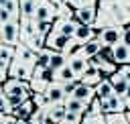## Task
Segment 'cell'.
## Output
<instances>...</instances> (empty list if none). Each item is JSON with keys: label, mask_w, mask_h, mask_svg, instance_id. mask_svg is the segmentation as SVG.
I'll use <instances>...</instances> for the list:
<instances>
[{"label": "cell", "mask_w": 130, "mask_h": 124, "mask_svg": "<svg viewBox=\"0 0 130 124\" xmlns=\"http://www.w3.org/2000/svg\"><path fill=\"white\" fill-rule=\"evenodd\" d=\"M108 124H130L126 112H118V114H106Z\"/></svg>", "instance_id": "cell-29"}, {"label": "cell", "mask_w": 130, "mask_h": 124, "mask_svg": "<svg viewBox=\"0 0 130 124\" xmlns=\"http://www.w3.org/2000/svg\"><path fill=\"white\" fill-rule=\"evenodd\" d=\"M73 37L77 39V43H79V47H81V45H85V43L98 39V28H95L93 24H79Z\"/></svg>", "instance_id": "cell-13"}, {"label": "cell", "mask_w": 130, "mask_h": 124, "mask_svg": "<svg viewBox=\"0 0 130 124\" xmlns=\"http://www.w3.org/2000/svg\"><path fill=\"white\" fill-rule=\"evenodd\" d=\"M0 6L6 8L12 14L14 20H20L22 18V14H20V0H0Z\"/></svg>", "instance_id": "cell-27"}, {"label": "cell", "mask_w": 130, "mask_h": 124, "mask_svg": "<svg viewBox=\"0 0 130 124\" xmlns=\"http://www.w3.org/2000/svg\"><path fill=\"white\" fill-rule=\"evenodd\" d=\"M8 20H14V18H12V14H10L6 8H2V6H0V24H4V22H8Z\"/></svg>", "instance_id": "cell-35"}, {"label": "cell", "mask_w": 130, "mask_h": 124, "mask_svg": "<svg viewBox=\"0 0 130 124\" xmlns=\"http://www.w3.org/2000/svg\"><path fill=\"white\" fill-rule=\"evenodd\" d=\"M16 59H20L22 63H26L30 67H37L39 65V53L35 49H30L28 45H24V43L16 45Z\"/></svg>", "instance_id": "cell-9"}, {"label": "cell", "mask_w": 130, "mask_h": 124, "mask_svg": "<svg viewBox=\"0 0 130 124\" xmlns=\"http://www.w3.org/2000/svg\"><path fill=\"white\" fill-rule=\"evenodd\" d=\"M69 4L73 8H81V6H87V4H95V0H69Z\"/></svg>", "instance_id": "cell-36"}, {"label": "cell", "mask_w": 130, "mask_h": 124, "mask_svg": "<svg viewBox=\"0 0 130 124\" xmlns=\"http://www.w3.org/2000/svg\"><path fill=\"white\" fill-rule=\"evenodd\" d=\"M53 81H59V83H69V81H79L77 73L69 67V65H63L59 69H53Z\"/></svg>", "instance_id": "cell-18"}, {"label": "cell", "mask_w": 130, "mask_h": 124, "mask_svg": "<svg viewBox=\"0 0 130 124\" xmlns=\"http://www.w3.org/2000/svg\"><path fill=\"white\" fill-rule=\"evenodd\" d=\"M81 120H83L81 114H77V112H69V110H67V114H65V118L61 120V124H81Z\"/></svg>", "instance_id": "cell-30"}, {"label": "cell", "mask_w": 130, "mask_h": 124, "mask_svg": "<svg viewBox=\"0 0 130 124\" xmlns=\"http://www.w3.org/2000/svg\"><path fill=\"white\" fill-rule=\"evenodd\" d=\"M114 63L118 65H128L130 63V47L124 43H118L114 47Z\"/></svg>", "instance_id": "cell-22"}, {"label": "cell", "mask_w": 130, "mask_h": 124, "mask_svg": "<svg viewBox=\"0 0 130 124\" xmlns=\"http://www.w3.org/2000/svg\"><path fill=\"white\" fill-rule=\"evenodd\" d=\"M14 57H16V47L0 43V69H8L10 71V65H12Z\"/></svg>", "instance_id": "cell-17"}, {"label": "cell", "mask_w": 130, "mask_h": 124, "mask_svg": "<svg viewBox=\"0 0 130 124\" xmlns=\"http://www.w3.org/2000/svg\"><path fill=\"white\" fill-rule=\"evenodd\" d=\"M63 87H65V94H67V98H69V96H73V91H75V87H77V81L63 83Z\"/></svg>", "instance_id": "cell-38"}, {"label": "cell", "mask_w": 130, "mask_h": 124, "mask_svg": "<svg viewBox=\"0 0 130 124\" xmlns=\"http://www.w3.org/2000/svg\"><path fill=\"white\" fill-rule=\"evenodd\" d=\"M95 89H98V96H100V98H104V100H106V98H110V96L114 94V85H112V81H110V77H108V75H106V77L95 85Z\"/></svg>", "instance_id": "cell-28"}, {"label": "cell", "mask_w": 130, "mask_h": 124, "mask_svg": "<svg viewBox=\"0 0 130 124\" xmlns=\"http://www.w3.org/2000/svg\"><path fill=\"white\" fill-rule=\"evenodd\" d=\"M102 47H104V45H102V43H100L98 39H93V41H89V43L81 45V47H79L77 51H79V53H81L83 57H87V59H93V57H95V55H98V53L102 51Z\"/></svg>", "instance_id": "cell-23"}, {"label": "cell", "mask_w": 130, "mask_h": 124, "mask_svg": "<svg viewBox=\"0 0 130 124\" xmlns=\"http://www.w3.org/2000/svg\"><path fill=\"white\" fill-rule=\"evenodd\" d=\"M89 63L93 65V67H98L104 75H112V73H116L118 69H120V65L118 63H114L112 59H108V57H104L102 53H98L93 59H89Z\"/></svg>", "instance_id": "cell-10"}, {"label": "cell", "mask_w": 130, "mask_h": 124, "mask_svg": "<svg viewBox=\"0 0 130 124\" xmlns=\"http://www.w3.org/2000/svg\"><path fill=\"white\" fill-rule=\"evenodd\" d=\"M73 18H75L79 24H93L95 18H98V4H87V6L75 8Z\"/></svg>", "instance_id": "cell-6"}, {"label": "cell", "mask_w": 130, "mask_h": 124, "mask_svg": "<svg viewBox=\"0 0 130 124\" xmlns=\"http://www.w3.org/2000/svg\"><path fill=\"white\" fill-rule=\"evenodd\" d=\"M126 110H130V100H126Z\"/></svg>", "instance_id": "cell-42"}, {"label": "cell", "mask_w": 130, "mask_h": 124, "mask_svg": "<svg viewBox=\"0 0 130 124\" xmlns=\"http://www.w3.org/2000/svg\"><path fill=\"white\" fill-rule=\"evenodd\" d=\"M65 106H67V110L69 112H77V114H85V112H89V104L87 102H83V100H77V98H73V96H69L67 100H65Z\"/></svg>", "instance_id": "cell-24"}, {"label": "cell", "mask_w": 130, "mask_h": 124, "mask_svg": "<svg viewBox=\"0 0 130 124\" xmlns=\"http://www.w3.org/2000/svg\"><path fill=\"white\" fill-rule=\"evenodd\" d=\"M98 96V89H95V85H89V83H83V81H77V87H75V91H73V98H77V100H83V102H91L93 98Z\"/></svg>", "instance_id": "cell-16"}, {"label": "cell", "mask_w": 130, "mask_h": 124, "mask_svg": "<svg viewBox=\"0 0 130 124\" xmlns=\"http://www.w3.org/2000/svg\"><path fill=\"white\" fill-rule=\"evenodd\" d=\"M77 26H79V22L75 20V18H57L55 22H53V30H57V33H61V35H65V37H73L75 35V30H77Z\"/></svg>", "instance_id": "cell-11"}, {"label": "cell", "mask_w": 130, "mask_h": 124, "mask_svg": "<svg viewBox=\"0 0 130 124\" xmlns=\"http://www.w3.org/2000/svg\"><path fill=\"white\" fill-rule=\"evenodd\" d=\"M39 2L41 0H20V14H22V18H35V12H37Z\"/></svg>", "instance_id": "cell-26"}, {"label": "cell", "mask_w": 130, "mask_h": 124, "mask_svg": "<svg viewBox=\"0 0 130 124\" xmlns=\"http://www.w3.org/2000/svg\"><path fill=\"white\" fill-rule=\"evenodd\" d=\"M0 124H18V118L14 114H2L0 116Z\"/></svg>", "instance_id": "cell-34"}, {"label": "cell", "mask_w": 130, "mask_h": 124, "mask_svg": "<svg viewBox=\"0 0 130 124\" xmlns=\"http://www.w3.org/2000/svg\"><path fill=\"white\" fill-rule=\"evenodd\" d=\"M106 75L98 69V67H93L91 63H89V67L81 73V77H79V81H83V83H89V85H98L102 79H104Z\"/></svg>", "instance_id": "cell-21"}, {"label": "cell", "mask_w": 130, "mask_h": 124, "mask_svg": "<svg viewBox=\"0 0 130 124\" xmlns=\"http://www.w3.org/2000/svg\"><path fill=\"white\" fill-rule=\"evenodd\" d=\"M59 16V4H55L53 0H41L35 12V20H49L55 22Z\"/></svg>", "instance_id": "cell-4"}, {"label": "cell", "mask_w": 130, "mask_h": 124, "mask_svg": "<svg viewBox=\"0 0 130 124\" xmlns=\"http://www.w3.org/2000/svg\"><path fill=\"white\" fill-rule=\"evenodd\" d=\"M118 112H126V100L118 94H112L110 98L104 100V114H118Z\"/></svg>", "instance_id": "cell-12"}, {"label": "cell", "mask_w": 130, "mask_h": 124, "mask_svg": "<svg viewBox=\"0 0 130 124\" xmlns=\"http://www.w3.org/2000/svg\"><path fill=\"white\" fill-rule=\"evenodd\" d=\"M122 43L130 47V24H128V26H126V30H124V37H122Z\"/></svg>", "instance_id": "cell-40"}, {"label": "cell", "mask_w": 130, "mask_h": 124, "mask_svg": "<svg viewBox=\"0 0 130 124\" xmlns=\"http://www.w3.org/2000/svg\"><path fill=\"white\" fill-rule=\"evenodd\" d=\"M120 73L128 79V83H130V63L128 65H120Z\"/></svg>", "instance_id": "cell-39"}, {"label": "cell", "mask_w": 130, "mask_h": 124, "mask_svg": "<svg viewBox=\"0 0 130 124\" xmlns=\"http://www.w3.org/2000/svg\"><path fill=\"white\" fill-rule=\"evenodd\" d=\"M67 59H69L67 53H63V51H53V53H51V59H49V63H47V67H49V69H59V67L67 65Z\"/></svg>", "instance_id": "cell-25"}, {"label": "cell", "mask_w": 130, "mask_h": 124, "mask_svg": "<svg viewBox=\"0 0 130 124\" xmlns=\"http://www.w3.org/2000/svg\"><path fill=\"white\" fill-rule=\"evenodd\" d=\"M69 41H71V37H65V35H61V33H57V30H51V33L47 35V39H45V47H49V49H53V51H63V53H67Z\"/></svg>", "instance_id": "cell-7"}, {"label": "cell", "mask_w": 130, "mask_h": 124, "mask_svg": "<svg viewBox=\"0 0 130 124\" xmlns=\"http://www.w3.org/2000/svg\"><path fill=\"white\" fill-rule=\"evenodd\" d=\"M35 35H39L37 20L35 18H22L20 20V39H22V43H26L28 39H32Z\"/></svg>", "instance_id": "cell-19"}, {"label": "cell", "mask_w": 130, "mask_h": 124, "mask_svg": "<svg viewBox=\"0 0 130 124\" xmlns=\"http://www.w3.org/2000/svg\"><path fill=\"white\" fill-rule=\"evenodd\" d=\"M124 30H126V26H122V24H112V26H106V28L98 30V41H100L104 47H116L118 43H122Z\"/></svg>", "instance_id": "cell-3"}, {"label": "cell", "mask_w": 130, "mask_h": 124, "mask_svg": "<svg viewBox=\"0 0 130 124\" xmlns=\"http://www.w3.org/2000/svg\"><path fill=\"white\" fill-rule=\"evenodd\" d=\"M0 43L4 45H20L22 39H20V20H8L4 24H0Z\"/></svg>", "instance_id": "cell-2"}, {"label": "cell", "mask_w": 130, "mask_h": 124, "mask_svg": "<svg viewBox=\"0 0 130 124\" xmlns=\"http://www.w3.org/2000/svg\"><path fill=\"white\" fill-rule=\"evenodd\" d=\"M37 28H39V35H43L47 39V35L53 30V22H49V20H37Z\"/></svg>", "instance_id": "cell-32"}, {"label": "cell", "mask_w": 130, "mask_h": 124, "mask_svg": "<svg viewBox=\"0 0 130 124\" xmlns=\"http://www.w3.org/2000/svg\"><path fill=\"white\" fill-rule=\"evenodd\" d=\"M2 94L8 96V100L18 106L20 102L28 100L32 96V89H30V81H20V79H14V77H8L4 83H2Z\"/></svg>", "instance_id": "cell-1"}, {"label": "cell", "mask_w": 130, "mask_h": 124, "mask_svg": "<svg viewBox=\"0 0 130 124\" xmlns=\"http://www.w3.org/2000/svg\"><path fill=\"white\" fill-rule=\"evenodd\" d=\"M0 108H2V114H12V112H14V104L8 100L6 94L0 96Z\"/></svg>", "instance_id": "cell-31"}, {"label": "cell", "mask_w": 130, "mask_h": 124, "mask_svg": "<svg viewBox=\"0 0 130 124\" xmlns=\"http://www.w3.org/2000/svg\"><path fill=\"white\" fill-rule=\"evenodd\" d=\"M51 53H53V49H49V47H43V49L39 51V63L47 65V63H49V59H51Z\"/></svg>", "instance_id": "cell-33"}, {"label": "cell", "mask_w": 130, "mask_h": 124, "mask_svg": "<svg viewBox=\"0 0 130 124\" xmlns=\"http://www.w3.org/2000/svg\"><path fill=\"white\" fill-rule=\"evenodd\" d=\"M95 124H108L106 114H95Z\"/></svg>", "instance_id": "cell-41"}, {"label": "cell", "mask_w": 130, "mask_h": 124, "mask_svg": "<svg viewBox=\"0 0 130 124\" xmlns=\"http://www.w3.org/2000/svg\"><path fill=\"white\" fill-rule=\"evenodd\" d=\"M32 71H35V67H30V65H26V63H22L20 59H16L14 57V61H12V65H10V77H14V79H20V81H30L32 79Z\"/></svg>", "instance_id": "cell-5"}, {"label": "cell", "mask_w": 130, "mask_h": 124, "mask_svg": "<svg viewBox=\"0 0 130 124\" xmlns=\"http://www.w3.org/2000/svg\"><path fill=\"white\" fill-rule=\"evenodd\" d=\"M67 65H69V67L77 73V77H81V73L89 67V59H87V57H83L79 51H75V53H71V55H69Z\"/></svg>", "instance_id": "cell-14"}, {"label": "cell", "mask_w": 130, "mask_h": 124, "mask_svg": "<svg viewBox=\"0 0 130 124\" xmlns=\"http://www.w3.org/2000/svg\"><path fill=\"white\" fill-rule=\"evenodd\" d=\"M81 124H95V114H93L91 110H89V112H85V114H83Z\"/></svg>", "instance_id": "cell-37"}, {"label": "cell", "mask_w": 130, "mask_h": 124, "mask_svg": "<svg viewBox=\"0 0 130 124\" xmlns=\"http://www.w3.org/2000/svg\"><path fill=\"white\" fill-rule=\"evenodd\" d=\"M110 77V81H112V85H114V94H118V96H126V91H128V87H130V83H128V79L120 73V69L116 71V73H112V75H108Z\"/></svg>", "instance_id": "cell-20"}, {"label": "cell", "mask_w": 130, "mask_h": 124, "mask_svg": "<svg viewBox=\"0 0 130 124\" xmlns=\"http://www.w3.org/2000/svg\"><path fill=\"white\" fill-rule=\"evenodd\" d=\"M47 124H55V122H47Z\"/></svg>", "instance_id": "cell-43"}, {"label": "cell", "mask_w": 130, "mask_h": 124, "mask_svg": "<svg viewBox=\"0 0 130 124\" xmlns=\"http://www.w3.org/2000/svg\"><path fill=\"white\" fill-rule=\"evenodd\" d=\"M43 94H45V98H47L49 104H59V102H65V100H67L65 87H63V83H59V81H51Z\"/></svg>", "instance_id": "cell-8"}, {"label": "cell", "mask_w": 130, "mask_h": 124, "mask_svg": "<svg viewBox=\"0 0 130 124\" xmlns=\"http://www.w3.org/2000/svg\"><path fill=\"white\" fill-rule=\"evenodd\" d=\"M65 114H67V106H65V102H59V104H47V122L61 124V120L65 118Z\"/></svg>", "instance_id": "cell-15"}]
</instances>
